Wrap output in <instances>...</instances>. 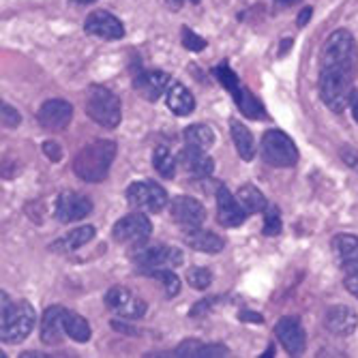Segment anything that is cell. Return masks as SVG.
<instances>
[{"instance_id":"60d3db41","label":"cell","mask_w":358,"mask_h":358,"mask_svg":"<svg viewBox=\"0 0 358 358\" xmlns=\"http://www.w3.org/2000/svg\"><path fill=\"white\" fill-rule=\"evenodd\" d=\"M311 15H313V9H311V7H305V9L301 11V15H299L296 24H299V26H307V22L311 20Z\"/></svg>"},{"instance_id":"ba28073f","label":"cell","mask_w":358,"mask_h":358,"mask_svg":"<svg viewBox=\"0 0 358 358\" xmlns=\"http://www.w3.org/2000/svg\"><path fill=\"white\" fill-rule=\"evenodd\" d=\"M185 262V255L180 249L176 247H168V245H157V247H148V249H140L134 255V264L136 268H140V273H150L157 268H178Z\"/></svg>"},{"instance_id":"7bdbcfd3","label":"cell","mask_w":358,"mask_h":358,"mask_svg":"<svg viewBox=\"0 0 358 358\" xmlns=\"http://www.w3.org/2000/svg\"><path fill=\"white\" fill-rule=\"evenodd\" d=\"M76 3H80V5H90V3H96V0H76Z\"/></svg>"},{"instance_id":"30bf717a","label":"cell","mask_w":358,"mask_h":358,"mask_svg":"<svg viewBox=\"0 0 358 358\" xmlns=\"http://www.w3.org/2000/svg\"><path fill=\"white\" fill-rule=\"evenodd\" d=\"M106 305L110 311L124 320H140L146 313V303L122 285H114L106 292Z\"/></svg>"},{"instance_id":"cb8c5ba5","label":"cell","mask_w":358,"mask_h":358,"mask_svg":"<svg viewBox=\"0 0 358 358\" xmlns=\"http://www.w3.org/2000/svg\"><path fill=\"white\" fill-rule=\"evenodd\" d=\"M94 236V227L92 225H82V227H76L73 232H67L62 238H58L52 249L54 251H60V253H69V251H78L80 247H84L86 243H90Z\"/></svg>"},{"instance_id":"8992f818","label":"cell","mask_w":358,"mask_h":358,"mask_svg":"<svg viewBox=\"0 0 358 358\" xmlns=\"http://www.w3.org/2000/svg\"><path fill=\"white\" fill-rule=\"evenodd\" d=\"M262 159L273 168H294L299 161V148L281 129H271L262 136Z\"/></svg>"},{"instance_id":"ee69618b","label":"cell","mask_w":358,"mask_h":358,"mask_svg":"<svg viewBox=\"0 0 358 358\" xmlns=\"http://www.w3.org/2000/svg\"><path fill=\"white\" fill-rule=\"evenodd\" d=\"M191 3H195V5H198V3H200V0H191Z\"/></svg>"},{"instance_id":"52a82bcc","label":"cell","mask_w":358,"mask_h":358,"mask_svg":"<svg viewBox=\"0 0 358 358\" xmlns=\"http://www.w3.org/2000/svg\"><path fill=\"white\" fill-rule=\"evenodd\" d=\"M127 202L138 210L159 213L168 206V193L159 182L152 180H136L127 187Z\"/></svg>"},{"instance_id":"603a6c76","label":"cell","mask_w":358,"mask_h":358,"mask_svg":"<svg viewBox=\"0 0 358 358\" xmlns=\"http://www.w3.org/2000/svg\"><path fill=\"white\" fill-rule=\"evenodd\" d=\"M166 101H168V108L176 114V116H189L193 110H195V99L193 94L187 90L185 84L180 82H172L168 92H166Z\"/></svg>"},{"instance_id":"f546056e","label":"cell","mask_w":358,"mask_h":358,"mask_svg":"<svg viewBox=\"0 0 358 358\" xmlns=\"http://www.w3.org/2000/svg\"><path fill=\"white\" fill-rule=\"evenodd\" d=\"M152 166L159 172V176L174 178L176 176V166H178V157H174V152L170 148L159 146L152 152Z\"/></svg>"},{"instance_id":"74e56055","label":"cell","mask_w":358,"mask_h":358,"mask_svg":"<svg viewBox=\"0 0 358 358\" xmlns=\"http://www.w3.org/2000/svg\"><path fill=\"white\" fill-rule=\"evenodd\" d=\"M341 159L345 161V164H348L352 170H356V172H358V152H356V150H352V148H343V150H341Z\"/></svg>"},{"instance_id":"4fadbf2b","label":"cell","mask_w":358,"mask_h":358,"mask_svg":"<svg viewBox=\"0 0 358 358\" xmlns=\"http://www.w3.org/2000/svg\"><path fill=\"white\" fill-rule=\"evenodd\" d=\"M73 118V106L64 99H48L39 112L37 120L45 131H64Z\"/></svg>"},{"instance_id":"4dcf8cb0","label":"cell","mask_w":358,"mask_h":358,"mask_svg":"<svg viewBox=\"0 0 358 358\" xmlns=\"http://www.w3.org/2000/svg\"><path fill=\"white\" fill-rule=\"evenodd\" d=\"M146 275L164 283V287H166V296H168V299L178 296V292H180V279L176 277L174 271H170V268H157V271H150V273H146Z\"/></svg>"},{"instance_id":"9a60e30c","label":"cell","mask_w":358,"mask_h":358,"mask_svg":"<svg viewBox=\"0 0 358 358\" xmlns=\"http://www.w3.org/2000/svg\"><path fill=\"white\" fill-rule=\"evenodd\" d=\"M170 215L178 225L187 227V230H189V227H200L204 223V219H206L204 206L198 200L189 198V195H178V198L172 200Z\"/></svg>"},{"instance_id":"4316f807","label":"cell","mask_w":358,"mask_h":358,"mask_svg":"<svg viewBox=\"0 0 358 358\" xmlns=\"http://www.w3.org/2000/svg\"><path fill=\"white\" fill-rule=\"evenodd\" d=\"M176 356H195V358H217V356H227V348L223 345H208V343H200V341H182L176 348Z\"/></svg>"},{"instance_id":"ffe728a7","label":"cell","mask_w":358,"mask_h":358,"mask_svg":"<svg viewBox=\"0 0 358 358\" xmlns=\"http://www.w3.org/2000/svg\"><path fill=\"white\" fill-rule=\"evenodd\" d=\"M178 164L193 176L198 178H206L213 174L215 170V161L206 155V150L195 148V146H187L182 148V152L178 155Z\"/></svg>"},{"instance_id":"2e32d148","label":"cell","mask_w":358,"mask_h":358,"mask_svg":"<svg viewBox=\"0 0 358 358\" xmlns=\"http://www.w3.org/2000/svg\"><path fill=\"white\" fill-rule=\"evenodd\" d=\"M247 219L245 208L225 185L217 187V221L223 227H238Z\"/></svg>"},{"instance_id":"7c38bea8","label":"cell","mask_w":358,"mask_h":358,"mask_svg":"<svg viewBox=\"0 0 358 358\" xmlns=\"http://www.w3.org/2000/svg\"><path fill=\"white\" fill-rule=\"evenodd\" d=\"M275 335L281 343V348L289 356H301L307 348V335L299 317H281L275 327Z\"/></svg>"},{"instance_id":"ab89813d","label":"cell","mask_w":358,"mask_h":358,"mask_svg":"<svg viewBox=\"0 0 358 358\" xmlns=\"http://www.w3.org/2000/svg\"><path fill=\"white\" fill-rule=\"evenodd\" d=\"M350 110H352L354 120L358 122V90H354V92L350 94Z\"/></svg>"},{"instance_id":"d590c367","label":"cell","mask_w":358,"mask_h":358,"mask_svg":"<svg viewBox=\"0 0 358 358\" xmlns=\"http://www.w3.org/2000/svg\"><path fill=\"white\" fill-rule=\"evenodd\" d=\"M41 150H43V155H45L50 161H60V159H62V148H60V144H58V142L48 140V142H43Z\"/></svg>"},{"instance_id":"277c9868","label":"cell","mask_w":358,"mask_h":358,"mask_svg":"<svg viewBox=\"0 0 358 358\" xmlns=\"http://www.w3.org/2000/svg\"><path fill=\"white\" fill-rule=\"evenodd\" d=\"M86 114L96 124H101L106 129H114L122 120V106H120V99L110 88L92 84L86 94Z\"/></svg>"},{"instance_id":"e0dca14e","label":"cell","mask_w":358,"mask_h":358,"mask_svg":"<svg viewBox=\"0 0 358 358\" xmlns=\"http://www.w3.org/2000/svg\"><path fill=\"white\" fill-rule=\"evenodd\" d=\"M324 327L337 337H350L358 327V315L352 307L335 305L324 313Z\"/></svg>"},{"instance_id":"d6986e66","label":"cell","mask_w":358,"mask_h":358,"mask_svg":"<svg viewBox=\"0 0 358 358\" xmlns=\"http://www.w3.org/2000/svg\"><path fill=\"white\" fill-rule=\"evenodd\" d=\"M64 331V309L58 305H52L41 315V341L45 345H58L62 341Z\"/></svg>"},{"instance_id":"6da1fadb","label":"cell","mask_w":358,"mask_h":358,"mask_svg":"<svg viewBox=\"0 0 358 358\" xmlns=\"http://www.w3.org/2000/svg\"><path fill=\"white\" fill-rule=\"evenodd\" d=\"M358 71V48L348 30H335L320 52V96L324 106L341 114L350 101Z\"/></svg>"},{"instance_id":"d4e9b609","label":"cell","mask_w":358,"mask_h":358,"mask_svg":"<svg viewBox=\"0 0 358 358\" xmlns=\"http://www.w3.org/2000/svg\"><path fill=\"white\" fill-rule=\"evenodd\" d=\"M230 131H232V140H234L238 157L245 159V161H251L255 157V142H253L251 131L241 120H232L230 122Z\"/></svg>"},{"instance_id":"83f0119b","label":"cell","mask_w":358,"mask_h":358,"mask_svg":"<svg viewBox=\"0 0 358 358\" xmlns=\"http://www.w3.org/2000/svg\"><path fill=\"white\" fill-rule=\"evenodd\" d=\"M64 331H67V337H71L78 343H86L90 339V324L86 322L84 315L76 311L64 309Z\"/></svg>"},{"instance_id":"f35d334b","label":"cell","mask_w":358,"mask_h":358,"mask_svg":"<svg viewBox=\"0 0 358 358\" xmlns=\"http://www.w3.org/2000/svg\"><path fill=\"white\" fill-rule=\"evenodd\" d=\"M238 317H241L243 322H253V324H262V322H264L262 315H259V313H251V311H243Z\"/></svg>"},{"instance_id":"f1b7e54d","label":"cell","mask_w":358,"mask_h":358,"mask_svg":"<svg viewBox=\"0 0 358 358\" xmlns=\"http://www.w3.org/2000/svg\"><path fill=\"white\" fill-rule=\"evenodd\" d=\"M185 142H187V146H195V148L206 150L215 144V131L208 124H202V122L191 124L185 129Z\"/></svg>"},{"instance_id":"8fae6325","label":"cell","mask_w":358,"mask_h":358,"mask_svg":"<svg viewBox=\"0 0 358 358\" xmlns=\"http://www.w3.org/2000/svg\"><path fill=\"white\" fill-rule=\"evenodd\" d=\"M92 213V202L86 195L78 193V191H62L56 198V208H54V217L60 223H73L80 221L84 217H88Z\"/></svg>"},{"instance_id":"836d02e7","label":"cell","mask_w":358,"mask_h":358,"mask_svg":"<svg viewBox=\"0 0 358 358\" xmlns=\"http://www.w3.org/2000/svg\"><path fill=\"white\" fill-rule=\"evenodd\" d=\"M182 45L189 50V52H202L206 48V41L200 37V35H195V32L187 26H182Z\"/></svg>"},{"instance_id":"8d00e7d4","label":"cell","mask_w":358,"mask_h":358,"mask_svg":"<svg viewBox=\"0 0 358 358\" xmlns=\"http://www.w3.org/2000/svg\"><path fill=\"white\" fill-rule=\"evenodd\" d=\"M343 285H345V289L350 292L352 296H356V299H358V271L348 273V275H345V279H343Z\"/></svg>"},{"instance_id":"e575fe53","label":"cell","mask_w":358,"mask_h":358,"mask_svg":"<svg viewBox=\"0 0 358 358\" xmlns=\"http://www.w3.org/2000/svg\"><path fill=\"white\" fill-rule=\"evenodd\" d=\"M20 120H22V116L17 114V110L11 108L9 103H3V124L9 127V129H13V127L20 124Z\"/></svg>"},{"instance_id":"9c48e42d","label":"cell","mask_w":358,"mask_h":358,"mask_svg":"<svg viewBox=\"0 0 358 358\" xmlns=\"http://www.w3.org/2000/svg\"><path fill=\"white\" fill-rule=\"evenodd\" d=\"M152 232V225L148 221V217H144L142 213H131L124 215L122 219H118L112 227V236L118 245H144L148 241Z\"/></svg>"},{"instance_id":"1f68e13d","label":"cell","mask_w":358,"mask_h":358,"mask_svg":"<svg viewBox=\"0 0 358 358\" xmlns=\"http://www.w3.org/2000/svg\"><path fill=\"white\" fill-rule=\"evenodd\" d=\"M187 281L195 289H206L213 283V273L204 266H193L187 271Z\"/></svg>"},{"instance_id":"b9f144b4","label":"cell","mask_w":358,"mask_h":358,"mask_svg":"<svg viewBox=\"0 0 358 358\" xmlns=\"http://www.w3.org/2000/svg\"><path fill=\"white\" fill-rule=\"evenodd\" d=\"M277 3H281V5H294V3H299V0H277Z\"/></svg>"},{"instance_id":"d6a6232c","label":"cell","mask_w":358,"mask_h":358,"mask_svg":"<svg viewBox=\"0 0 358 358\" xmlns=\"http://www.w3.org/2000/svg\"><path fill=\"white\" fill-rule=\"evenodd\" d=\"M262 232L266 236H277L281 232V215L275 206H268L264 210V225H262Z\"/></svg>"},{"instance_id":"5bb4252c","label":"cell","mask_w":358,"mask_h":358,"mask_svg":"<svg viewBox=\"0 0 358 358\" xmlns=\"http://www.w3.org/2000/svg\"><path fill=\"white\" fill-rule=\"evenodd\" d=\"M84 30L88 32V35L101 37V39H108V41H116V39L124 37L122 22L116 15L108 13V11H92L84 22Z\"/></svg>"},{"instance_id":"3957f363","label":"cell","mask_w":358,"mask_h":358,"mask_svg":"<svg viewBox=\"0 0 358 358\" xmlns=\"http://www.w3.org/2000/svg\"><path fill=\"white\" fill-rule=\"evenodd\" d=\"M0 339L3 343H22L35 329L37 313L28 301H11L3 292V313H0Z\"/></svg>"},{"instance_id":"5b68a950","label":"cell","mask_w":358,"mask_h":358,"mask_svg":"<svg viewBox=\"0 0 358 358\" xmlns=\"http://www.w3.org/2000/svg\"><path fill=\"white\" fill-rule=\"evenodd\" d=\"M215 76L217 80L221 82V86L232 94V99L236 103V108L247 116V118H253V120H262L266 118V110L264 106L259 103L253 92L249 88H245L238 80V76L232 71V67L227 64V60H223L221 64H217L215 67Z\"/></svg>"},{"instance_id":"7a4b0ae2","label":"cell","mask_w":358,"mask_h":358,"mask_svg":"<svg viewBox=\"0 0 358 358\" xmlns=\"http://www.w3.org/2000/svg\"><path fill=\"white\" fill-rule=\"evenodd\" d=\"M116 157V144L112 140H94L86 144L73 159V172L84 182H103Z\"/></svg>"},{"instance_id":"ac0fdd59","label":"cell","mask_w":358,"mask_h":358,"mask_svg":"<svg viewBox=\"0 0 358 358\" xmlns=\"http://www.w3.org/2000/svg\"><path fill=\"white\" fill-rule=\"evenodd\" d=\"M174 80L166 71H146L136 78V90L146 101H157L161 94H166Z\"/></svg>"},{"instance_id":"484cf974","label":"cell","mask_w":358,"mask_h":358,"mask_svg":"<svg viewBox=\"0 0 358 358\" xmlns=\"http://www.w3.org/2000/svg\"><path fill=\"white\" fill-rule=\"evenodd\" d=\"M236 200L241 202V206L245 208L247 215H255V213H264L268 208V202L264 198V193L259 191L253 185H243L236 193Z\"/></svg>"},{"instance_id":"44dd1931","label":"cell","mask_w":358,"mask_h":358,"mask_svg":"<svg viewBox=\"0 0 358 358\" xmlns=\"http://www.w3.org/2000/svg\"><path fill=\"white\" fill-rule=\"evenodd\" d=\"M185 243L193 251H200V253H219L225 247V241L221 236L208 230H200V227H189L185 232Z\"/></svg>"},{"instance_id":"7402d4cb","label":"cell","mask_w":358,"mask_h":358,"mask_svg":"<svg viewBox=\"0 0 358 358\" xmlns=\"http://www.w3.org/2000/svg\"><path fill=\"white\" fill-rule=\"evenodd\" d=\"M337 259L345 273L358 271V236L354 234H337L335 236Z\"/></svg>"}]
</instances>
